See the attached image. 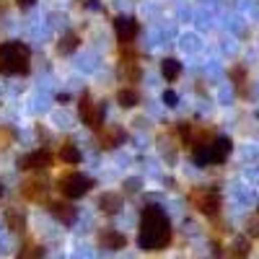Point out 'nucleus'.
Instances as JSON below:
<instances>
[{
    "label": "nucleus",
    "instance_id": "obj_14",
    "mask_svg": "<svg viewBox=\"0 0 259 259\" xmlns=\"http://www.w3.org/2000/svg\"><path fill=\"white\" fill-rule=\"evenodd\" d=\"M6 223H8V228L11 231H24V226H26V221H24V215H21L18 210H8L6 212Z\"/></svg>",
    "mask_w": 259,
    "mask_h": 259
},
{
    "label": "nucleus",
    "instance_id": "obj_12",
    "mask_svg": "<svg viewBox=\"0 0 259 259\" xmlns=\"http://www.w3.org/2000/svg\"><path fill=\"white\" fill-rule=\"evenodd\" d=\"M117 101H119V106L130 109V106H135V104L140 101V96H138V91H135V89H122V91L117 94Z\"/></svg>",
    "mask_w": 259,
    "mask_h": 259
},
{
    "label": "nucleus",
    "instance_id": "obj_2",
    "mask_svg": "<svg viewBox=\"0 0 259 259\" xmlns=\"http://www.w3.org/2000/svg\"><path fill=\"white\" fill-rule=\"evenodd\" d=\"M29 47L21 41H8L0 47V70L3 73H29Z\"/></svg>",
    "mask_w": 259,
    "mask_h": 259
},
{
    "label": "nucleus",
    "instance_id": "obj_21",
    "mask_svg": "<svg viewBox=\"0 0 259 259\" xmlns=\"http://www.w3.org/2000/svg\"><path fill=\"white\" fill-rule=\"evenodd\" d=\"M163 99H166V101H168V104H174V101H177V96H174V94H171V91H168V94H166V96H163Z\"/></svg>",
    "mask_w": 259,
    "mask_h": 259
},
{
    "label": "nucleus",
    "instance_id": "obj_16",
    "mask_svg": "<svg viewBox=\"0 0 259 259\" xmlns=\"http://www.w3.org/2000/svg\"><path fill=\"white\" fill-rule=\"evenodd\" d=\"M78 47V34H68V36H62V41L57 45V52L60 55H68V52H73Z\"/></svg>",
    "mask_w": 259,
    "mask_h": 259
},
{
    "label": "nucleus",
    "instance_id": "obj_13",
    "mask_svg": "<svg viewBox=\"0 0 259 259\" xmlns=\"http://www.w3.org/2000/svg\"><path fill=\"white\" fill-rule=\"evenodd\" d=\"M122 130H106V133L101 135V148H117L122 143Z\"/></svg>",
    "mask_w": 259,
    "mask_h": 259
},
{
    "label": "nucleus",
    "instance_id": "obj_5",
    "mask_svg": "<svg viewBox=\"0 0 259 259\" xmlns=\"http://www.w3.org/2000/svg\"><path fill=\"white\" fill-rule=\"evenodd\" d=\"M78 112H80L83 124H89L91 130H99V127H101V122H104V109H101V106H99L89 94H83V96H80Z\"/></svg>",
    "mask_w": 259,
    "mask_h": 259
},
{
    "label": "nucleus",
    "instance_id": "obj_10",
    "mask_svg": "<svg viewBox=\"0 0 259 259\" xmlns=\"http://www.w3.org/2000/svg\"><path fill=\"white\" fill-rule=\"evenodd\" d=\"M101 244H104L106 249H124L127 239H124L122 233H117V231H104V233H101Z\"/></svg>",
    "mask_w": 259,
    "mask_h": 259
},
{
    "label": "nucleus",
    "instance_id": "obj_17",
    "mask_svg": "<svg viewBox=\"0 0 259 259\" xmlns=\"http://www.w3.org/2000/svg\"><path fill=\"white\" fill-rule=\"evenodd\" d=\"M18 259H45V251H41L39 246H34V244H29V246L21 249Z\"/></svg>",
    "mask_w": 259,
    "mask_h": 259
},
{
    "label": "nucleus",
    "instance_id": "obj_4",
    "mask_svg": "<svg viewBox=\"0 0 259 259\" xmlns=\"http://www.w3.org/2000/svg\"><path fill=\"white\" fill-rule=\"evenodd\" d=\"M94 187V182L89 177H83L78 174V171H70V174H65L60 179V192H62V197H68V200H75V197H83L85 192H89Z\"/></svg>",
    "mask_w": 259,
    "mask_h": 259
},
{
    "label": "nucleus",
    "instance_id": "obj_18",
    "mask_svg": "<svg viewBox=\"0 0 259 259\" xmlns=\"http://www.w3.org/2000/svg\"><path fill=\"white\" fill-rule=\"evenodd\" d=\"M24 194L29 200H39V194H45V187L39 182H29V184H24Z\"/></svg>",
    "mask_w": 259,
    "mask_h": 259
},
{
    "label": "nucleus",
    "instance_id": "obj_8",
    "mask_svg": "<svg viewBox=\"0 0 259 259\" xmlns=\"http://www.w3.org/2000/svg\"><path fill=\"white\" fill-rule=\"evenodd\" d=\"M197 207H200L205 215H218V207H221L218 189H205L200 197H197Z\"/></svg>",
    "mask_w": 259,
    "mask_h": 259
},
{
    "label": "nucleus",
    "instance_id": "obj_7",
    "mask_svg": "<svg viewBox=\"0 0 259 259\" xmlns=\"http://www.w3.org/2000/svg\"><path fill=\"white\" fill-rule=\"evenodd\" d=\"M50 163H52V153H50V150H34V153L21 158V168H26V171H31V168H47Z\"/></svg>",
    "mask_w": 259,
    "mask_h": 259
},
{
    "label": "nucleus",
    "instance_id": "obj_11",
    "mask_svg": "<svg viewBox=\"0 0 259 259\" xmlns=\"http://www.w3.org/2000/svg\"><path fill=\"white\" fill-rule=\"evenodd\" d=\"M161 70H163V78L166 80H177L179 78V73H182V65H179V60H163V65H161Z\"/></svg>",
    "mask_w": 259,
    "mask_h": 259
},
{
    "label": "nucleus",
    "instance_id": "obj_20",
    "mask_svg": "<svg viewBox=\"0 0 259 259\" xmlns=\"http://www.w3.org/2000/svg\"><path fill=\"white\" fill-rule=\"evenodd\" d=\"M18 6L21 8H29V6H34V0H18Z\"/></svg>",
    "mask_w": 259,
    "mask_h": 259
},
{
    "label": "nucleus",
    "instance_id": "obj_6",
    "mask_svg": "<svg viewBox=\"0 0 259 259\" xmlns=\"http://www.w3.org/2000/svg\"><path fill=\"white\" fill-rule=\"evenodd\" d=\"M114 29H117V36H119L122 45H130V41L138 36V31H140L138 21H135V18H124V16L114 21Z\"/></svg>",
    "mask_w": 259,
    "mask_h": 259
},
{
    "label": "nucleus",
    "instance_id": "obj_19",
    "mask_svg": "<svg viewBox=\"0 0 259 259\" xmlns=\"http://www.w3.org/2000/svg\"><path fill=\"white\" fill-rule=\"evenodd\" d=\"M101 210H106V212H117V205H119V197L117 194H104L101 197Z\"/></svg>",
    "mask_w": 259,
    "mask_h": 259
},
{
    "label": "nucleus",
    "instance_id": "obj_3",
    "mask_svg": "<svg viewBox=\"0 0 259 259\" xmlns=\"http://www.w3.org/2000/svg\"><path fill=\"white\" fill-rule=\"evenodd\" d=\"M231 153V140L228 138H215L207 145L194 148V161L207 166V163H223Z\"/></svg>",
    "mask_w": 259,
    "mask_h": 259
},
{
    "label": "nucleus",
    "instance_id": "obj_1",
    "mask_svg": "<svg viewBox=\"0 0 259 259\" xmlns=\"http://www.w3.org/2000/svg\"><path fill=\"white\" fill-rule=\"evenodd\" d=\"M171 241V223L166 218V212L156 205H150L140 215V249L145 251H161Z\"/></svg>",
    "mask_w": 259,
    "mask_h": 259
},
{
    "label": "nucleus",
    "instance_id": "obj_15",
    "mask_svg": "<svg viewBox=\"0 0 259 259\" xmlns=\"http://www.w3.org/2000/svg\"><path fill=\"white\" fill-rule=\"evenodd\" d=\"M60 158H62L65 163L75 166V163L80 161V153H78V148H75V145H62V150H60Z\"/></svg>",
    "mask_w": 259,
    "mask_h": 259
},
{
    "label": "nucleus",
    "instance_id": "obj_9",
    "mask_svg": "<svg viewBox=\"0 0 259 259\" xmlns=\"http://www.w3.org/2000/svg\"><path fill=\"white\" fill-rule=\"evenodd\" d=\"M50 210H52V215L60 221V223H65V226H70L73 221H75V207L70 205V202H52L50 205Z\"/></svg>",
    "mask_w": 259,
    "mask_h": 259
}]
</instances>
